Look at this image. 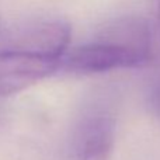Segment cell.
<instances>
[{"mask_svg": "<svg viewBox=\"0 0 160 160\" xmlns=\"http://www.w3.org/2000/svg\"><path fill=\"white\" fill-rule=\"evenodd\" d=\"M148 59V53L102 39L73 49L62 61L61 68L66 72L90 75L108 72L119 68L139 66Z\"/></svg>", "mask_w": 160, "mask_h": 160, "instance_id": "cell-1", "label": "cell"}, {"mask_svg": "<svg viewBox=\"0 0 160 160\" xmlns=\"http://www.w3.org/2000/svg\"><path fill=\"white\" fill-rule=\"evenodd\" d=\"M62 58L37 55L14 49H0V97L11 96L61 68Z\"/></svg>", "mask_w": 160, "mask_h": 160, "instance_id": "cell-2", "label": "cell"}, {"mask_svg": "<svg viewBox=\"0 0 160 160\" xmlns=\"http://www.w3.org/2000/svg\"><path fill=\"white\" fill-rule=\"evenodd\" d=\"M115 122L101 108L88 110L76 125L72 153L76 160H108L112 152Z\"/></svg>", "mask_w": 160, "mask_h": 160, "instance_id": "cell-3", "label": "cell"}, {"mask_svg": "<svg viewBox=\"0 0 160 160\" xmlns=\"http://www.w3.org/2000/svg\"><path fill=\"white\" fill-rule=\"evenodd\" d=\"M69 39L70 28L66 22H39L21 28L6 49L61 58Z\"/></svg>", "mask_w": 160, "mask_h": 160, "instance_id": "cell-4", "label": "cell"}, {"mask_svg": "<svg viewBox=\"0 0 160 160\" xmlns=\"http://www.w3.org/2000/svg\"><path fill=\"white\" fill-rule=\"evenodd\" d=\"M150 105H152L155 114L158 115V118L160 119V80L158 82V84L152 88V93H150Z\"/></svg>", "mask_w": 160, "mask_h": 160, "instance_id": "cell-5", "label": "cell"}, {"mask_svg": "<svg viewBox=\"0 0 160 160\" xmlns=\"http://www.w3.org/2000/svg\"><path fill=\"white\" fill-rule=\"evenodd\" d=\"M159 24H160V6H159Z\"/></svg>", "mask_w": 160, "mask_h": 160, "instance_id": "cell-6", "label": "cell"}]
</instances>
